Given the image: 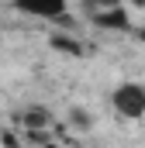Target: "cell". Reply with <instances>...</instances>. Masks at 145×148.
Returning a JSON list of instances; mask_svg holds the SVG:
<instances>
[{
  "label": "cell",
  "instance_id": "obj_1",
  "mask_svg": "<svg viewBox=\"0 0 145 148\" xmlns=\"http://www.w3.org/2000/svg\"><path fill=\"white\" fill-rule=\"evenodd\" d=\"M110 103L114 114L124 117V121H142L145 117V86L142 83H121L114 93H110Z\"/></svg>",
  "mask_w": 145,
  "mask_h": 148
},
{
  "label": "cell",
  "instance_id": "obj_2",
  "mask_svg": "<svg viewBox=\"0 0 145 148\" xmlns=\"http://www.w3.org/2000/svg\"><path fill=\"white\" fill-rule=\"evenodd\" d=\"M14 10L38 21H62L69 10V0H14Z\"/></svg>",
  "mask_w": 145,
  "mask_h": 148
},
{
  "label": "cell",
  "instance_id": "obj_3",
  "mask_svg": "<svg viewBox=\"0 0 145 148\" xmlns=\"http://www.w3.org/2000/svg\"><path fill=\"white\" fill-rule=\"evenodd\" d=\"M93 24L97 28H110V31H131V17H128L124 3L121 7H110V10H97L93 14Z\"/></svg>",
  "mask_w": 145,
  "mask_h": 148
},
{
  "label": "cell",
  "instance_id": "obj_4",
  "mask_svg": "<svg viewBox=\"0 0 145 148\" xmlns=\"http://www.w3.org/2000/svg\"><path fill=\"white\" fill-rule=\"evenodd\" d=\"M48 121H52L48 110H28V114H24V124H28V127H45Z\"/></svg>",
  "mask_w": 145,
  "mask_h": 148
},
{
  "label": "cell",
  "instance_id": "obj_5",
  "mask_svg": "<svg viewBox=\"0 0 145 148\" xmlns=\"http://www.w3.org/2000/svg\"><path fill=\"white\" fill-rule=\"evenodd\" d=\"M86 7L97 14V10H110V7H121V0H86Z\"/></svg>",
  "mask_w": 145,
  "mask_h": 148
}]
</instances>
